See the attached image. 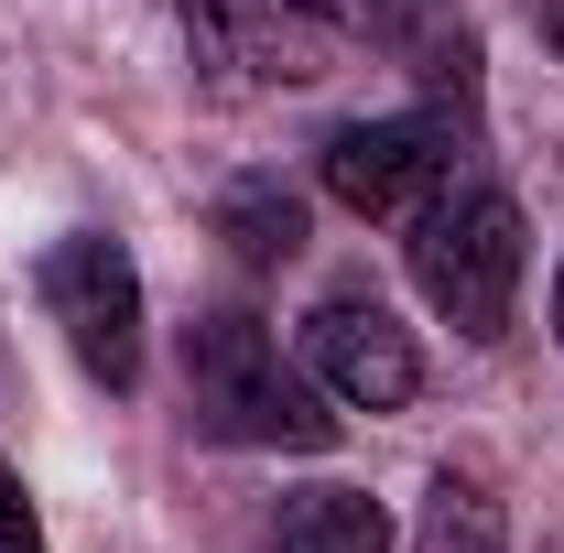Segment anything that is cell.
Here are the masks:
<instances>
[{
    "label": "cell",
    "mask_w": 564,
    "mask_h": 553,
    "mask_svg": "<svg viewBox=\"0 0 564 553\" xmlns=\"http://www.w3.org/2000/svg\"><path fill=\"white\" fill-rule=\"evenodd\" d=\"M185 413L217 445H272V456H315L337 434V413L315 402V380L282 369L272 326L250 304H217V315L185 326Z\"/></svg>",
    "instance_id": "cell-1"
},
{
    "label": "cell",
    "mask_w": 564,
    "mask_h": 553,
    "mask_svg": "<svg viewBox=\"0 0 564 553\" xmlns=\"http://www.w3.org/2000/svg\"><path fill=\"white\" fill-rule=\"evenodd\" d=\"M521 261H532L521 207H510L499 185H478V174H456V185L413 217V282H423V304H434L456 337H499V326H510Z\"/></svg>",
    "instance_id": "cell-2"
},
{
    "label": "cell",
    "mask_w": 564,
    "mask_h": 553,
    "mask_svg": "<svg viewBox=\"0 0 564 553\" xmlns=\"http://www.w3.org/2000/svg\"><path fill=\"white\" fill-rule=\"evenodd\" d=\"M456 185V120L434 109H391V120H348L326 141V196L348 217H380V228H413L434 196Z\"/></svg>",
    "instance_id": "cell-3"
},
{
    "label": "cell",
    "mask_w": 564,
    "mask_h": 553,
    "mask_svg": "<svg viewBox=\"0 0 564 553\" xmlns=\"http://www.w3.org/2000/svg\"><path fill=\"white\" fill-rule=\"evenodd\" d=\"M44 315L66 326L87 380H109V391L141 380V272H131V250L109 228H66L44 250Z\"/></svg>",
    "instance_id": "cell-4"
},
{
    "label": "cell",
    "mask_w": 564,
    "mask_h": 553,
    "mask_svg": "<svg viewBox=\"0 0 564 553\" xmlns=\"http://www.w3.org/2000/svg\"><path fill=\"white\" fill-rule=\"evenodd\" d=\"M304 380L348 413H402L423 391V358H413V326L369 293H326L315 326H304Z\"/></svg>",
    "instance_id": "cell-5"
},
{
    "label": "cell",
    "mask_w": 564,
    "mask_h": 553,
    "mask_svg": "<svg viewBox=\"0 0 564 553\" xmlns=\"http://www.w3.org/2000/svg\"><path fill=\"white\" fill-rule=\"evenodd\" d=\"M272 553H391V510L348 478H315L272 510Z\"/></svg>",
    "instance_id": "cell-6"
},
{
    "label": "cell",
    "mask_w": 564,
    "mask_h": 553,
    "mask_svg": "<svg viewBox=\"0 0 564 553\" xmlns=\"http://www.w3.org/2000/svg\"><path fill=\"white\" fill-rule=\"evenodd\" d=\"M217 239L239 250V272H282V261L304 250V196H293L282 174H239V185L217 196Z\"/></svg>",
    "instance_id": "cell-7"
},
{
    "label": "cell",
    "mask_w": 564,
    "mask_h": 553,
    "mask_svg": "<svg viewBox=\"0 0 564 553\" xmlns=\"http://www.w3.org/2000/svg\"><path fill=\"white\" fill-rule=\"evenodd\" d=\"M413 553H510L499 499L478 478H434L423 488V521H413Z\"/></svg>",
    "instance_id": "cell-8"
},
{
    "label": "cell",
    "mask_w": 564,
    "mask_h": 553,
    "mask_svg": "<svg viewBox=\"0 0 564 553\" xmlns=\"http://www.w3.org/2000/svg\"><path fill=\"white\" fill-rule=\"evenodd\" d=\"M304 22H326V33H348V44H391V22H402V0H293Z\"/></svg>",
    "instance_id": "cell-9"
},
{
    "label": "cell",
    "mask_w": 564,
    "mask_h": 553,
    "mask_svg": "<svg viewBox=\"0 0 564 553\" xmlns=\"http://www.w3.org/2000/svg\"><path fill=\"white\" fill-rule=\"evenodd\" d=\"M0 553H44V521H33V488L0 467Z\"/></svg>",
    "instance_id": "cell-10"
},
{
    "label": "cell",
    "mask_w": 564,
    "mask_h": 553,
    "mask_svg": "<svg viewBox=\"0 0 564 553\" xmlns=\"http://www.w3.org/2000/svg\"><path fill=\"white\" fill-rule=\"evenodd\" d=\"M532 22H543V44L564 55V0H532Z\"/></svg>",
    "instance_id": "cell-11"
},
{
    "label": "cell",
    "mask_w": 564,
    "mask_h": 553,
    "mask_svg": "<svg viewBox=\"0 0 564 553\" xmlns=\"http://www.w3.org/2000/svg\"><path fill=\"white\" fill-rule=\"evenodd\" d=\"M554 337H564V272H554Z\"/></svg>",
    "instance_id": "cell-12"
},
{
    "label": "cell",
    "mask_w": 564,
    "mask_h": 553,
    "mask_svg": "<svg viewBox=\"0 0 564 553\" xmlns=\"http://www.w3.org/2000/svg\"><path fill=\"white\" fill-rule=\"evenodd\" d=\"M185 11H228V0H185Z\"/></svg>",
    "instance_id": "cell-13"
}]
</instances>
